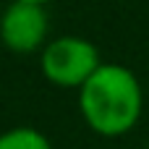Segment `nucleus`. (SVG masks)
Wrapping results in <instances>:
<instances>
[{
	"label": "nucleus",
	"instance_id": "1",
	"mask_svg": "<svg viewBox=\"0 0 149 149\" xmlns=\"http://www.w3.org/2000/svg\"><path fill=\"white\" fill-rule=\"evenodd\" d=\"M81 113L97 134H126L141 113V86L136 76L123 65H100L81 86Z\"/></svg>",
	"mask_w": 149,
	"mask_h": 149
},
{
	"label": "nucleus",
	"instance_id": "2",
	"mask_svg": "<svg viewBox=\"0 0 149 149\" xmlns=\"http://www.w3.org/2000/svg\"><path fill=\"white\" fill-rule=\"evenodd\" d=\"M100 65L97 47L81 37H60L42 55V71L58 86H84Z\"/></svg>",
	"mask_w": 149,
	"mask_h": 149
},
{
	"label": "nucleus",
	"instance_id": "3",
	"mask_svg": "<svg viewBox=\"0 0 149 149\" xmlns=\"http://www.w3.org/2000/svg\"><path fill=\"white\" fill-rule=\"evenodd\" d=\"M45 31H47V18L42 5L37 3L13 0L0 18V37L5 47L13 52H31L34 47H39Z\"/></svg>",
	"mask_w": 149,
	"mask_h": 149
},
{
	"label": "nucleus",
	"instance_id": "4",
	"mask_svg": "<svg viewBox=\"0 0 149 149\" xmlns=\"http://www.w3.org/2000/svg\"><path fill=\"white\" fill-rule=\"evenodd\" d=\"M0 149H50V141L34 128H13L0 136Z\"/></svg>",
	"mask_w": 149,
	"mask_h": 149
},
{
	"label": "nucleus",
	"instance_id": "5",
	"mask_svg": "<svg viewBox=\"0 0 149 149\" xmlns=\"http://www.w3.org/2000/svg\"><path fill=\"white\" fill-rule=\"evenodd\" d=\"M24 3H37V5H42V3H47V0H24Z\"/></svg>",
	"mask_w": 149,
	"mask_h": 149
}]
</instances>
